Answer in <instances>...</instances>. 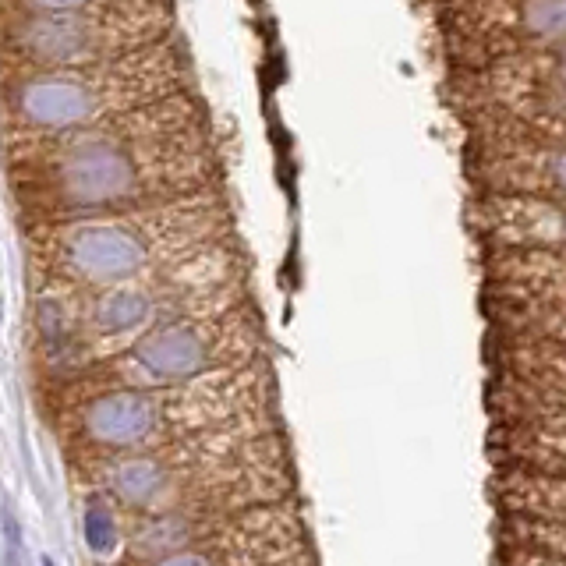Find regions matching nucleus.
<instances>
[{
  "instance_id": "6",
  "label": "nucleus",
  "mask_w": 566,
  "mask_h": 566,
  "mask_svg": "<svg viewBox=\"0 0 566 566\" xmlns=\"http://www.w3.org/2000/svg\"><path fill=\"white\" fill-rule=\"evenodd\" d=\"M485 195H542L566 202V142L524 138L482 160Z\"/></svg>"
},
{
  "instance_id": "14",
  "label": "nucleus",
  "mask_w": 566,
  "mask_h": 566,
  "mask_svg": "<svg viewBox=\"0 0 566 566\" xmlns=\"http://www.w3.org/2000/svg\"><path fill=\"white\" fill-rule=\"evenodd\" d=\"M43 566H54V563H50V556H43Z\"/></svg>"
},
{
  "instance_id": "7",
  "label": "nucleus",
  "mask_w": 566,
  "mask_h": 566,
  "mask_svg": "<svg viewBox=\"0 0 566 566\" xmlns=\"http://www.w3.org/2000/svg\"><path fill=\"white\" fill-rule=\"evenodd\" d=\"M467 22L485 39H513L521 50L566 43V0H475Z\"/></svg>"
},
{
  "instance_id": "4",
  "label": "nucleus",
  "mask_w": 566,
  "mask_h": 566,
  "mask_svg": "<svg viewBox=\"0 0 566 566\" xmlns=\"http://www.w3.org/2000/svg\"><path fill=\"white\" fill-rule=\"evenodd\" d=\"M170 36L163 0H103L92 8L0 22V57L22 71L110 61Z\"/></svg>"
},
{
  "instance_id": "9",
  "label": "nucleus",
  "mask_w": 566,
  "mask_h": 566,
  "mask_svg": "<svg viewBox=\"0 0 566 566\" xmlns=\"http://www.w3.org/2000/svg\"><path fill=\"white\" fill-rule=\"evenodd\" d=\"M503 276L524 287H542L566 298V255L556 252H499Z\"/></svg>"
},
{
  "instance_id": "3",
  "label": "nucleus",
  "mask_w": 566,
  "mask_h": 566,
  "mask_svg": "<svg viewBox=\"0 0 566 566\" xmlns=\"http://www.w3.org/2000/svg\"><path fill=\"white\" fill-rule=\"evenodd\" d=\"M188 85V57L174 39L75 68L18 71L4 92L11 135H54L177 96Z\"/></svg>"
},
{
  "instance_id": "5",
  "label": "nucleus",
  "mask_w": 566,
  "mask_h": 566,
  "mask_svg": "<svg viewBox=\"0 0 566 566\" xmlns=\"http://www.w3.org/2000/svg\"><path fill=\"white\" fill-rule=\"evenodd\" d=\"M478 227L496 252L566 255V202L542 195H485Z\"/></svg>"
},
{
  "instance_id": "8",
  "label": "nucleus",
  "mask_w": 566,
  "mask_h": 566,
  "mask_svg": "<svg viewBox=\"0 0 566 566\" xmlns=\"http://www.w3.org/2000/svg\"><path fill=\"white\" fill-rule=\"evenodd\" d=\"M188 294L192 291H170L163 294V298H156L142 280L135 283V276L121 283H107V287H100L96 301H92V326L100 329V333H107V337L135 333L138 326H146L149 319H156L160 308L170 312V308L181 298H188Z\"/></svg>"
},
{
  "instance_id": "11",
  "label": "nucleus",
  "mask_w": 566,
  "mask_h": 566,
  "mask_svg": "<svg viewBox=\"0 0 566 566\" xmlns=\"http://www.w3.org/2000/svg\"><path fill=\"white\" fill-rule=\"evenodd\" d=\"M103 4V0H0V22L25 15H57V11H78Z\"/></svg>"
},
{
  "instance_id": "10",
  "label": "nucleus",
  "mask_w": 566,
  "mask_h": 566,
  "mask_svg": "<svg viewBox=\"0 0 566 566\" xmlns=\"http://www.w3.org/2000/svg\"><path fill=\"white\" fill-rule=\"evenodd\" d=\"M524 121L535 131H542L538 138H549V142H566V96H531L524 100Z\"/></svg>"
},
{
  "instance_id": "13",
  "label": "nucleus",
  "mask_w": 566,
  "mask_h": 566,
  "mask_svg": "<svg viewBox=\"0 0 566 566\" xmlns=\"http://www.w3.org/2000/svg\"><path fill=\"white\" fill-rule=\"evenodd\" d=\"M85 542H89L92 552H107L114 545V521H110V513L96 510V506L85 513Z\"/></svg>"
},
{
  "instance_id": "2",
  "label": "nucleus",
  "mask_w": 566,
  "mask_h": 566,
  "mask_svg": "<svg viewBox=\"0 0 566 566\" xmlns=\"http://www.w3.org/2000/svg\"><path fill=\"white\" fill-rule=\"evenodd\" d=\"M223 220V202L202 188L167 202L39 220L32 248L36 259L64 280L107 287L131 276H149L220 241Z\"/></svg>"
},
{
  "instance_id": "1",
  "label": "nucleus",
  "mask_w": 566,
  "mask_h": 566,
  "mask_svg": "<svg viewBox=\"0 0 566 566\" xmlns=\"http://www.w3.org/2000/svg\"><path fill=\"white\" fill-rule=\"evenodd\" d=\"M18 195L39 220L107 213L209 188L216 153L184 92L54 135H11Z\"/></svg>"
},
{
  "instance_id": "12",
  "label": "nucleus",
  "mask_w": 566,
  "mask_h": 566,
  "mask_svg": "<svg viewBox=\"0 0 566 566\" xmlns=\"http://www.w3.org/2000/svg\"><path fill=\"white\" fill-rule=\"evenodd\" d=\"M538 54H542V68L549 71V78L531 85L528 100L531 96H566V43L538 46Z\"/></svg>"
}]
</instances>
